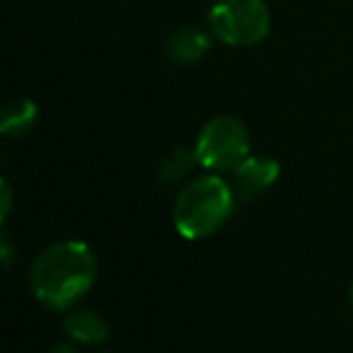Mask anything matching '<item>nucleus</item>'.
<instances>
[{"instance_id": "nucleus-4", "label": "nucleus", "mask_w": 353, "mask_h": 353, "mask_svg": "<svg viewBox=\"0 0 353 353\" xmlns=\"http://www.w3.org/2000/svg\"><path fill=\"white\" fill-rule=\"evenodd\" d=\"M200 166L210 171H233L245 157H250L248 128L233 116H216L200 130L195 144Z\"/></svg>"}, {"instance_id": "nucleus-10", "label": "nucleus", "mask_w": 353, "mask_h": 353, "mask_svg": "<svg viewBox=\"0 0 353 353\" xmlns=\"http://www.w3.org/2000/svg\"><path fill=\"white\" fill-rule=\"evenodd\" d=\"M14 205V195H12V188L5 178H0V223H5V219L10 216Z\"/></svg>"}, {"instance_id": "nucleus-6", "label": "nucleus", "mask_w": 353, "mask_h": 353, "mask_svg": "<svg viewBox=\"0 0 353 353\" xmlns=\"http://www.w3.org/2000/svg\"><path fill=\"white\" fill-rule=\"evenodd\" d=\"M210 46V34L192 27V24H183V27L173 29L163 43L168 61H173L176 65H195L207 56Z\"/></svg>"}, {"instance_id": "nucleus-3", "label": "nucleus", "mask_w": 353, "mask_h": 353, "mask_svg": "<svg viewBox=\"0 0 353 353\" xmlns=\"http://www.w3.org/2000/svg\"><path fill=\"white\" fill-rule=\"evenodd\" d=\"M270 27L272 12L265 0H219L210 10L212 34L226 46H255Z\"/></svg>"}, {"instance_id": "nucleus-1", "label": "nucleus", "mask_w": 353, "mask_h": 353, "mask_svg": "<svg viewBox=\"0 0 353 353\" xmlns=\"http://www.w3.org/2000/svg\"><path fill=\"white\" fill-rule=\"evenodd\" d=\"M97 279V257L82 241H61L39 252L29 281L43 305L65 310L74 305Z\"/></svg>"}, {"instance_id": "nucleus-12", "label": "nucleus", "mask_w": 353, "mask_h": 353, "mask_svg": "<svg viewBox=\"0 0 353 353\" xmlns=\"http://www.w3.org/2000/svg\"><path fill=\"white\" fill-rule=\"evenodd\" d=\"M46 353H77V351H74L70 344H58V346H53V349H48Z\"/></svg>"}, {"instance_id": "nucleus-11", "label": "nucleus", "mask_w": 353, "mask_h": 353, "mask_svg": "<svg viewBox=\"0 0 353 353\" xmlns=\"http://www.w3.org/2000/svg\"><path fill=\"white\" fill-rule=\"evenodd\" d=\"M12 252H14V248H12V243H10V238L5 236V233H0V262L8 265V260L12 257Z\"/></svg>"}, {"instance_id": "nucleus-8", "label": "nucleus", "mask_w": 353, "mask_h": 353, "mask_svg": "<svg viewBox=\"0 0 353 353\" xmlns=\"http://www.w3.org/2000/svg\"><path fill=\"white\" fill-rule=\"evenodd\" d=\"M65 334L82 344H101L108 336V322L99 312L77 310L65 317Z\"/></svg>"}, {"instance_id": "nucleus-9", "label": "nucleus", "mask_w": 353, "mask_h": 353, "mask_svg": "<svg viewBox=\"0 0 353 353\" xmlns=\"http://www.w3.org/2000/svg\"><path fill=\"white\" fill-rule=\"evenodd\" d=\"M195 166H200L197 161V154L195 149H188V147H176L161 159L159 163V181L166 183V185H173V183H183Z\"/></svg>"}, {"instance_id": "nucleus-2", "label": "nucleus", "mask_w": 353, "mask_h": 353, "mask_svg": "<svg viewBox=\"0 0 353 353\" xmlns=\"http://www.w3.org/2000/svg\"><path fill=\"white\" fill-rule=\"evenodd\" d=\"M236 207V192L223 178L202 176L190 181L176 197L173 223L183 238H207L216 233Z\"/></svg>"}, {"instance_id": "nucleus-7", "label": "nucleus", "mask_w": 353, "mask_h": 353, "mask_svg": "<svg viewBox=\"0 0 353 353\" xmlns=\"http://www.w3.org/2000/svg\"><path fill=\"white\" fill-rule=\"evenodd\" d=\"M39 118V106L32 99H10L0 106V135L22 137L34 128Z\"/></svg>"}, {"instance_id": "nucleus-13", "label": "nucleus", "mask_w": 353, "mask_h": 353, "mask_svg": "<svg viewBox=\"0 0 353 353\" xmlns=\"http://www.w3.org/2000/svg\"><path fill=\"white\" fill-rule=\"evenodd\" d=\"M349 303H351V307H353V283H351V288H349Z\"/></svg>"}, {"instance_id": "nucleus-5", "label": "nucleus", "mask_w": 353, "mask_h": 353, "mask_svg": "<svg viewBox=\"0 0 353 353\" xmlns=\"http://www.w3.org/2000/svg\"><path fill=\"white\" fill-rule=\"evenodd\" d=\"M279 178V161L270 157H245L233 168V192L241 200H255L265 195Z\"/></svg>"}]
</instances>
